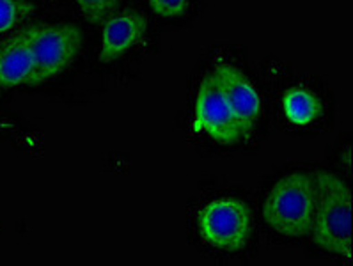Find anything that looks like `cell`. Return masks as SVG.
I'll use <instances>...</instances> for the list:
<instances>
[{
    "label": "cell",
    "instance_id": "7",
    "mask_svg": "<svg viewBox=\"0 0 353 266\" xmlns=\"http://www.w3.org/2000/svg\"><path fill=\"white\" fill-rule=\"evenodd\" d=\"M212 73L225 100L233 107L245 128L252 133L254 126L261 117V96L256 91L254 83L233 64L219 63Z\"/></svg>",
    "mask_w": 353,
    "mask_h": 266
},
{
    "label": "cell",
    "instance_id": "10",
    "mask_svg": "<svg viewBox=\"0 0 353 266\" xmlns=\"http://www.w3.org/2000/svg\"><path fill=\"white\" fill-rule=\"evenodd\" d=\"M32 0H0V36L20 27L36 13Z\"/></svg>",
    "mask_w": 353,
    "mask_h": 266
},
{
    "label": "cell",
    "instance_id": "8",
    "mask_svg": "<svg viewBox=\"0 0 353 266\" xmlns=\"http://www.w3.org/2000/svg\"><path fill=\"white\" fill-rule=\"evenodd\" d=\"M20 85H38L29 27L20 29L0 45V89H13Z\"/></svg>",
    "mask_w": 353,
    "mask_h": 266
},
{
    "label": "cell",
    "instance_id": "12",
    "mask_svg": "<svg viewBox=\"0 0 353 266\" xmlns=\"http://www.w3.org/2000/svg\"><path fill=\"white\" fill-rule=\"evenodd\" d=\"M151 11L160 18H183L188 11L190 0H150Z\"/></svg>",
    "mask_w": 353,
    "mask_h": 266
},
{
    "label": "cell",
    "instance_id": "9",
    "mask_svg": "<svg viewBox=\"0 0 353 266\" xmlns=\"http://www.w3.org/2000/svg\"><path fill=\"white\" fill-rule=\"evenodd\" d=\"M283 112L291 125L309 126L321 117L323 103L307 89L291 88L283 96Z\"/></svg>",
    "mask_w": 353,
    "mask_h": 266
},
{
    "label": "cell",
    "instance_id": "11",
    "mask_svg": "<svg viewBox=\"0 0 353 266\" xmlns=\"http://www.w3.org/2000/svg\"><path fill=\"white\" fill-rule=\"evenodd\" d=\"M75 4L89 23L98 25L116 13L119 0H75Z\"/></svg>",
    "mask_w": 353,
    "mask_h": 266
},
{
    "label": "cell",
    "instance_id": "6",
    "mask_svg": "<svg viewBox=\"0 0 353 266\" xmlns=\"http://www.w3.org/2000/svg\"><path fill=\"white\" fill-rule=\"evenodd\" d=\"M101 48H100V63H114L135 46L144 41L150 21L144 14L126 9L121 13H114L112 17L101 23Z\"/></svg>",
    "mask_w": 353,
    "mask_h": 266
},
{
    "label": "cell",
    "instance_id": "5",
    "mask_svg": "<svg viewBox=\"0 0 353 266\" xmlns=\"http://www.w3.org/2000/svg\"><path fill=\"white\" fill-rule=\"evenodd\" d=\"M194 130L222 146H234L250 137V132L222 94L213 73L201 82L194 107Z\"/></svg>",
    "mask_w": 353,
    "mask_h": 266
},
{
    "label": "cell",
    "instance_id": "3",
    "mask_svg": "<svg viewBox=\"0 0 353 266\" xmlns=\"http://www.w3.org/2000/svg\"><path fill=\"white\" fill-rule=\"evenodd\" d=\"M29 30L38 85L64 73L82 50L83 36L77 25L38 23L29 25Z\"/></svg>",
    "mask_w": 353,
    "mask_h": 266
},
{
    "label": "cell",
    "instance_id": "4",
    "mask_svg": "<svg viewBox=\"0 0 353 266\" xmlns=\"http://www.w3.org/2000/svg\"><path fill=\"white\" fill-rule=\"evenodd\" d=\"M201 238L210 247L238 252L245 249L250 238V209L243 201L221 197L208 203L197 215Z\"/></svg>",
    "mask_w": 353,
    "mask_h": 266
},
{
    "label": "cell",
    "instance_id": "2",
    "mask_svg": "<svg viewBox=\"0 0 353 266\" xmlns=\"http://www.w3.org/2000/svg\"><path fill=\"white\" fill-rule=\"evenodd\" d=\"M316 206L312 174L291 172L272 187L263 204L265 222L284 236L299 238L311 233Z\"/></svg>",
    "mask_w": 353,
    "mask_h": 266
},
{
    "label": "cell",
    "instance_id": "1",
    "mask_svg": "<svg viewBox=\"0 0 353 266\" xmlns=\"http://www.w3.org/2000/svg\"><path fill=\"white\" fill-rule=\"evenodd\" d=\"M316 206L312 218V241L316 245L352 261V192L336 174L316 171Z\"/></svg>",
    "mask_w": 353,
    "mask_h": 266
}]
</instances>
